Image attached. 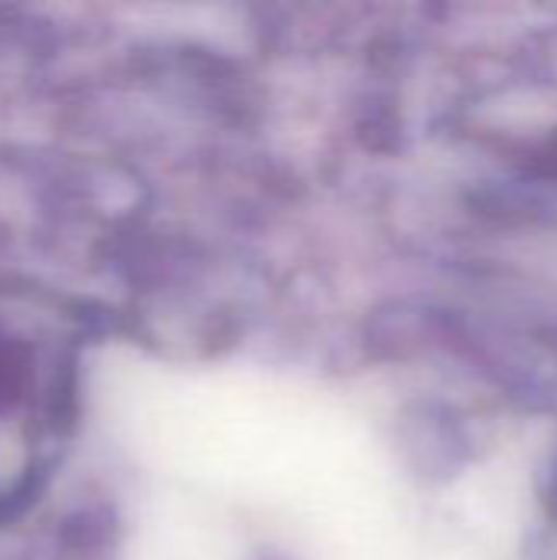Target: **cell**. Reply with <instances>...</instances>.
<instances>
[{
  "label": "cell",
  "instance_id": "6da1fadb",
  "mask_svg": "<svg viewBox=\"0 0 557 560\" xmlns=\"http://www.w3.org/2000/svg\"><path fill=\"white\" fill-rule=\"evenodd\" d=\"M407 420L404 450L423 476H450L466 463V433L446 407H417Z\"/></svg>",
  "mask_w": 557,
  "mask_h": 560
},
{
  "label": "cell",
  "instance_id": "7a4b0ae2",
  "mask_svg": "<svg viewBox=\"0 0 557 560\" xmlns=\"http://www.w3.org/2000/svg\"><path fill=\"white\" fill-rule=\"evenodd\" d=\"M479 213L519 223H557V184L538 174L489 184L476 197Z\"/></svg>",
  "mask_w": 557,
  "mask_h": 560
},
{
  "label": "cell",
  "instance_id": "3957f363",
  "mask_svg": "<svg viewBox=\"0 0 557 560\" xmlns=\"http://www.w3.org/2000/svg\"><path fill=\"white\" fill-rule=\"evenodd\" d=\"M529 174H538V177L555 180L557 184V141H548V144L542 148V154L535 158V164H532Z\"/></svg>",
  "mask_w": 557,
  "mask_h": 560
},
{
  "label": "cell",
  "instance_id": "277c9868",
  "mask_svg": "<svg viewBox=\"0 0 557 560\" xmlns=\"http://www.w3.org/2000/svg\"><path fill=\"white\" fill-rule=\"evenodd\" d=\"M545 502H548L552 522H557V456H555V463H552V472H548V486H545Z\"/></svg>",
  "mask_w": 557,
  "mask_h": 560
}]
</instances>
